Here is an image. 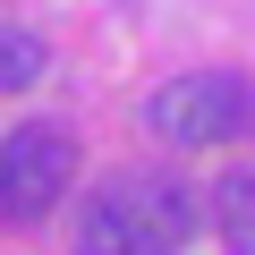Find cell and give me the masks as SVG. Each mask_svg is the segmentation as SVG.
<instances>
[{
  "instance_id": "cell-3",
  "label": "cell",
  "mask_w": 255,
  "mask_h": 255,
  "mask_svg": "<svg viewBox=\"0 0 255 255\" xmlns=\"http://www.w3.org/2000/svg\"><path fill=\"white\" fill-rule=\"evenodd\" d=\"M68 170H77V145L68 128H17L0 145V221H43L60 196H68Z\"/></svg>"
},
{
  "instance_id": "cell-2",
  "label": "cell",
  "mask_w": 255,
  "mask_h": 255,
  "mask_svg": "<svg viewBox=\"0 0 255 255\" xmlns=\"http://www.w3.org/2000/svg\"><path fill=\"white\" fill-rule=\"evenodd\" d=\"M145 128H153V145H179V153H196V145H230V136H247V128H255V85L230 77V68L170 77V85L145 94Z\"/></svg>"
},
{
  "instance_id": "cell-1",
  "label": "cell",
  "mask_w": 255,
  "mask_h": 255,
  "mask_svg": "<svg viewBox=\"0 0 255 255\" xmlns=\"http://www.w3.org/2000/svg\"><path fill=\"white\" fill-rule=\"evenodd\" d=\"M187 238H196V187L179 170H119L77 213L85 255H187Z\"/></svg>"
},
{
  "instance_id": "cell-5",
  "label": "cell",
  "mask_w": 255,
  "mask_h": 255,
  "mask_svg": "<svg viewBox=\"0 0 255 255\" xmlns=\"http://www.w3.org/2000/svg\"><path fill=\"white\" fill-rule=\"evenodd\" d=\"M34 77H43V34L0 26V94H26Z\"/></svg>"
},
{
  "instance_id": "cell-4",
  "label": "cell",
  "mask_w": 255,
  "mask_h": 255,
  "mask_svg": "<svg viewBox=\"0 0 255 255\" xmlns=\"http://www.w3.org/2000/svg\"><path fill=\"white\" fill-rule=\"evenodd\" d=\"M213 221H221V247H230V255H255V170H230V179H221Z\"/></svg>"
}]
</instances>
